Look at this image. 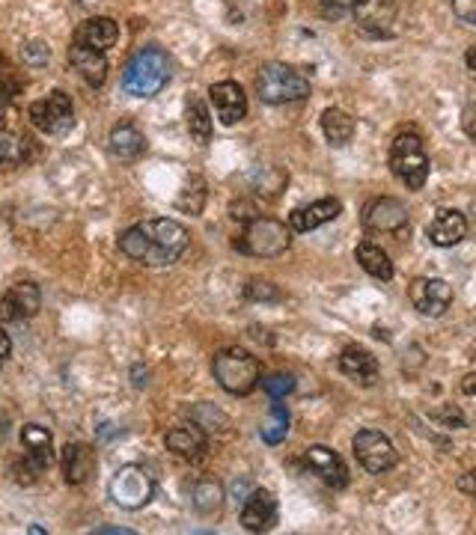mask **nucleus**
Masks as SVG:
<instances>
[{
  "label": "nucleus",
  "instance_id": "nucleus-38",
  "mask_svg": "<svg viewBox=\"0 0 476 535\" xmlns=\"http://www.w3.org/2000/svg\"><path fill=\"white\" fill-rule=\"evenodd\" d=\"M322 6L328 9V15H340V12L352 9V6H355V0H322Z\"/></svg>",
  "mask_w": 476,
  "mask_h": 535
},
{
  "label": "nucleus",
  "instance_id": "nucleus-28",
  "mask_svg": "<svg viewBox=\"0 0 476 535\" xmlns=\"http://www.w3.org/2000/svg\"><path fill=\"white\" fill-rule=\"evenodd\" d=\"M191 503H194V509H197L200 515L212 518V515H218V512L224 509V488H221L215 479H203V482L194 485Z\"/></svg>",
  "mask_w": 476,
  "mask_h": 535
},
{
  "label": "nucleus",
  "instance_id": "nucleus-44",
  "mask_svg": "<svg viewBox=\"0 0 476 535\" xmlns=\"http://www.w3.org/2000/svg\"><path fill=\"white\" fill-rule=\"evenodd\" d=\"M474 381H476V375L471 372V375L465 378V393H468V396H474Z\"/></svg>",
  "mask_w": 476,
  "mask_h": 535
},
{
  "label": "nucleus",
  "instance_id": "nucleus-31",
  "mask_svg": "<svg viewBox=\"0 0 476 535\" xmlns=\"http://www.w3.org/2000/svg\"><path fill=\"white\" fill-rule=\"evenodd\" d=\"M188 131L200 146L212 140V116L200 99H188Z\"/></svg>",
  "mask_w": 476,
  "mask_h": 535
},
{
  "label": "nucleus",
  "instance_id": "nucleus-7",
  "mask_svg": "<svg viewBox=\"0 0 476 535\" xmlns=\"http://www.w3.org/2000/svg\"><path fill=\"white\" fill-rule=\"evenodd\" d=\"M108 494H111V500L117 503L119 509L137 512V509H143V506L152 503V497H155V479L140 464H125V467H119L117 473H114V479L108 485Z\"/></svg>",
  "mask_w": 476,
  "mask_h": 535
},
{
  "label": "nucleus",
  "instance_id": "nucleus-46",
  "mask_svg": "<svg viewBox=\"0 0 476 535\" xmlns=\"http://www.w3.org/2000/svg\"><path fill=\"white\" fill-rule=\"evenodd\" d=\"M0 366H3V363H0Z\"/></svg>",
  "mask_w": 476,
  "mask_h": 535
},
{
  "label": "nucleus",
  "instance_id": "nucleus-5",
  "mask_svg": "<svg viewBox=\"0 0 476 535\" xmlns=\"http://www.w3.org/2000/svg\"><path fill=\"white\" fill-rule=\"evenodd\" d=\"M256 93L265 105H289L310 96V81L286 63H265L256 75Z\"/></svg>",
  "mask_w": 476,
  "mask_h": 535
},
{
  "label": "nucleus",
  "instance_id": "nucleus-11",
  "mask_svg": "<svg viewBox=\"0 0 476 535\" xmlns=\"http://www.w3.org/2000/svg\"><path fill=\"white\" fill-rule=\"evenodd\" d=\"M408 298L420 316L441 319L453 304V286L441 277H417L408 289Z\"/></svg>",
  "mask_w": 476,
  "mask_h": 535
},
{
  "label": "nucleus",
  "instance_id": "nucleus-40",
  "mask_svg": "<svg viewBox=\"0 0 476 535\" xmlns=\"http://www.w3.org/2000/svg\"><path fill=\"white\" fill-rule=\"evenodd\" d=\"M465 134H468V137H474V107H468V110H465Z\"/></svg>",
  "mask_w": 476,
  "mask_h": 535
},
{
  "label": "nucleus",
  "instance_id": "nucleus-15",
  "mask_svg": "<svg viewBox=\"0 0 476 535\" xmlns=\"http://www.w3.org/2000/svg\"><path fill=\"white\" fill-rule=\"evenodd\" d=\"M304 458H307V467L328 485V488H346L349 485V467H346V461L334 452V449H328V446H310L307 452H304Z\"/></svg>",
  "mask_w": 476,
  "mask_h": 535
},
{
  "label": "nucleus",
  "instance_id": "nucleus-23",
  "mask_svg": "<svg viewBox=\"0 0 476 535\" xmlns=\"http://www.w3.org/2000/svg\"><path fill=\"white\" fill-rule=\"evenodd\" d=\"M69 63L72 69L90 84V87H102L105 78H108V57L105 51H96V48H84V45H75L69 48Z\"/></svg>",
  "mask_w": 476,
  "mask_h": 535
},
{
  "label": "nucleus",
  "instance_id": "nucleus-13",
  "mask_svg": "<svg viewBox=\"0 0 476 535\" xmlns=\"http://www.w3.org/2000/svg\"><path fill=\"white\" fill-rule=\"evenodd\" d=\"M355 24L366 36H390L396 21V0H355Z\"/></svg>",
  "mask_w": 476,
  "mask_h": 535
},
{
  "label": "nucleus",
  "instance_id": "nucleus-37",
  "mask_svg": "<svg viewBox=\"0 0 476 535\" xmlns=\"http://www.w3.org/2000/svg\"><path fill=\"white\" fill-rule=\"evenodd\" d=\"M453 15L462 24H476V0H453Z\"/></svg>",
  "mask_w": 476,
  "mask_h": 535
},
{
  "label": "nucleus",
  "instance_id": "nucleus-22",
  "mask_svg": "<svg viewBox=\"0 0 476 535\" xmlns=\"http://www.w3.org/2000/svg\"><path fill=\"white\" fill-rule=\"evenodd\" d=\"M117 39H119L117 21H114V18H105V15L87 18V21L75 30V36H72L75 45L96 48V51H108V48H114Z\"/></svg>",
  "mask_w": 476,
  "mask_h": 535
},
{
  "label": "nucleus",
  "instance_id": "nucleus-36",
  "mask_svg": "<svg viewBox=\"0 0 476 535\" xmlns=\"http://www.w3.org/2000/svg\"><path fill=\"white\" fill-rule=\"evenodd\" d=\"M244 298H250V301H280V292L268 280H250L247 289H244Z\"/></svg>",
  "mask_w": 476,
  "mask_h": 535
},
{
  "label": "nucleus",
  "instance_id": "nucleus-4",
  "mask_svg": "<svg viewBox=\"0 0 476 535\" xmlns=\"http://www.w3.org/2000/svg\"><path fill=\"white\" fill-rule=\"evenodd\" d=\"M390 170L411 191H420L426 185L432 164H429L423 137L417 131H402L393 140V146H390Z\"/></svg>",
  "mask_w": 476,
  "mask_h": 535
},
{
  "label": "nucleus",
  "instance_id": "nucleus-8",
  "mask_svg": "<svg viewBox=\"0 0 476 535\" xmlns=\"http://www.w3.org/2000/svg\"><path fill=\"white\" fill-rule=\"evenodd\" d=\"M21 443H24V461L12 467L15 479L30 485L36 482L51 464H54V446H51V431L36 423L21 428Z\"/></svg>",
  "mask_w": 476,
  "mask_h": 535
},
{
  "label": "nucleus",
  "instance_id": "nucleus-10",
  "mask_svg": "<svg viewBox=\"0 0 476 535\" xmlns=\"http://www.w3.org/2000/svg\"><path fill=\"white\" fill-rule=\"evenodd\" d=\"M352 446H355V458L360 461V467L369 470V473H375V476L393 470L396 461H399L396 446L390 443V437L381 434V431H375V428H363V431H357Z\"/></svg>",
  "mask_w": 476,
  "mask_h": 535
},
{
  "label": "nucleus",
  "instance_id": "nucleus-32",
  "mask_svg": "<svg viewBox=\"0 0 476 535\" xmlns=\"http://www.w3.org/2000/svg\"><path fill=\"white\" fill-rule=\"evenodd\" d=\"M203 206H206V182H203L200 176H194V179L185 185V191L179 194L176 209L188 214H200L203 212Z\"/></svg>",
  "mask_w": 476,
  "mask_h": 535
},
{
  "label": "nucleus",
  "instance_id": "nucleus-17",
  "mask_svg": "<svg viewBox=\"0 0 476 535\" xmlns=\"http://www.w3.org/2000/svg\"><path fill=\"white\" fill-rule=\"evenodd\" d=\"M60 467H63L66 485H84V482H90V476L96 473L99 458H96L93 446H87V443H69V446L60 452Z\"/></svg>",
  "mask_w": 476,
  "mask_h": 535
},
{
  "label": "nucleus",
  "instance_id": "nucleus-42",
  "mask_svg": "<svg viewBox=\"0 0 476 535\" xmlns=\"http://www.w3.org/2000/svg\"><path fill=\"white\" fill-rule=\"evenodd\" d=\"M6 105H9V90H6L3 81H0V116L6 113Z\"/></svg>",
  "mask_w": 476,
  "mask_h": 535
},
{
  "label": "nucleus",
  "instance_id": "nucleus-41",
  "mask_svg": "<svg viewBox=\"0 0 476 535\" xmlns=\"http://www.w3.org/2000/svg\"><path fill=\"white\" fill-rule=\"evenodd\" d=\"M96 533H108V535H131V530H125V527H96Z\"/></svg>",
  "mask_w": 476,
  "mask_h": 535
},
{
  "label": "nucleus",
  "instance_id": "nucleus-12",
  "mask_svg": "<svg viewBox=\"0 0 476 535\" xmlns=\"http://www.w3.org/2000/svg\"><path fill=\"white\" fill-rule=\"evenodd\" d=\"M360 223L366 232H375V235H396L408 226V209L405 203L393 200V197H378V200H369L360 212Z\"/></svg>",
  "mask_w": 476,
  "mask_h": 535
},
{
  "label": "nucleus",
  "instance_id": "nucleus-29",
  "mask_svg": "<svg viewBox=\"0 0 476 535\" xmlns=\"http://www.w3.org/2000/svg\"><path fill=\"white\" fill-rule=\"evenodd\" d=\"M250 185H253V191L256 194H262V197H277L280 194V188L289 182V176L280 170V167H256V170H250Z\"/></svg>",
  "mask_w": 476,
  "mask_h": 535
},
{
  "label": "nucleus",
  "instance_id": "nucleus-16",
  "mask_svg": "<svg viewBox=\"0 0 476 535\" xmlns=\"http://www.w3.org/2000/svg\"><path fill=\"white\" fill-rule=\"evenodd\" d=\"M42 307L39 286L33 283H18L0 298V319L3 321H24L33 319Z\"/></svg>",
  "mask_w": 476,
  "mask_h": 535
},
{
  "label": "nucleus",
  "instance_id": "nucleus-18",
  "mask_svg": "<svg viewBox=\"0 0 476 535\" xmlns=\"http://www.w3.org/2000/svg\"><path fill=\"white\" fill-rule=\"evenodd\" d=\"M209 99H212V105L218 110V119L224 125H236V122H241L247 116V96H244V90L238 87L236 81H218V84H212Z\"/></svg>",
  "mask_w": 476,
  "mask_h": 535
},
{
  "label": "nucleus",
  "instance_id": "nucleus-30",
  "mask_svg": "<svg viewBox=\"0 0 476 535\" xmlns=\"http://www.w3.org/2000/svg\"><path fill=\"white\" fill-rule=\"evenodd\" d=\"M289 411H286V405H280V402H274L271 405V414H268V420L262 423L259 428V434H262V440L268 443V446H277V443H283L286 440V434H289Z\"/></svg>",
  "mask_w": 476,
  "mask_h": 535
},
{
  "label": "nucleus",
  "instance_id": "nucleus-1",
  "mask_svg": "<svg viewBox=\"0 0 476 535\" xmlns=\"http://www.w3.org/2000/svg\"><path fill=\"white\" fill-rule=\"evenodd\" d=\"M188 241H191V235L179 220L152 217V220H143V223L125 229L119 235V250L137 265L164 268V265L179 262V256L188 250Z\"/></svg>",
  "mask_w": 476,
  "mask_h": 535
},
{
  "label": "nucleus",
  "instance_id": "nucleus-45",
  "mask_svg": "<svg viewBox=\"0 0 476 535\" xmlns=\"http://www.w3.org/2000/svg\"><path fill=\"white\" fill-rule=\"evenodd\" d=\"M474 48H468V69H474Z\"/></svg>",
  "mask_w": 476,
  "mask_h": 535
},
{
  "label": "nucleus",
  "instance_id": "nucleus-43",
  "mask_svg": "<svg viewBox=\"0 0 476 535\" xmlns=\"http://www.w3.org/2000/svg\"><path fill=\"white\" fill-rule=\"evenodd\" d=\"M459 488H462V491H468V494H474V476H471V473H465V479L459 482Z\"/></svg>",
  "mask_w": 476,
  "mask_h": 535
},
{
  "label": "nucleus",
  "instance_id": "nucleus-14",
  "mask_svg": "<svg viewBox=\"0 0 476 535\" xmlns=\"http://www.w3.org/2000/svg\"><path fill=\"white\" fill-rule=\"evenodd\" d=\"M277 524V497L265 488L247 494L241 506V527L247 533H268Z\"/></svg>",
  "mask_w": 476,
  "mask_h": 535
},
{
  "label": "nucleus",
  "instance_id": "nucleus-35",
  "mask_svg": "<svg viewBox=\"0 0 476 535\" xmlns=\"http://www.w3.org/2000/svg\"><path fill=\"white\" fill-rule=\"evenodd\" d=\"M21 60L27 63V66H45L48 60H51V48L45 45V42H39V39H33V42H27L24 48H21Z\"/></svg>",
  "mask_w": 476,
  "mask_h": 535
},
{
  "label": "nucleus",
  "instance_id": "nucleus-3",
  "mask_svg": "<svg viewBox=\"0 0 476 535\" xmlns=\"http://www.w3.org/2000/svg\"><path fill=\"white\" fill-rule=\"evenodd\" d=\"M292 244V229L274 217H250L238 235L236 247L247 256H256V259H274V256H283Z\"/></svg>",
  "mask_w": 476,
  "mask_h": 535
},
{
  "label": "nucleus",
  "instance_id": "nucleus-39",
  "mask_svg": "<svg viewBox=\"0 0 476 535\" xmlns=\"http://www.w3.org/2000/svg\"><path fill=\"white\" fill-rule=\"evenodd\" d=\"M9 351H12V339H9V336H6V330L0 327V363L9 357Z\"/></svg>",
  "mask_w": 476,
  "mask_h": 535
},
{
  "label": "nucleus",
  "instance_id": "nucleus-34",
  "mask_svg": "<svg viewBox=\"0 0 476 535\" xmlns=\"http://www.w3.org/2000/svg\"><path fill=\"white\" fill-rule=\"evenodd\" d=\"M262 390H265L274 402H280V399H286V396L295 390V378H292V375H283V372L268 375V378L262 381Z\"/></svg>",
  "mask_w": 476,
  "mask_h": 535
},
{
  "label": "nucleus",
  "instance_id": "nucleus-19",
  "mask_svg": "<svg viewBox=\"0 0 476 535\" xmlns=\"http://www.w3.org/2000/svg\"><path fill=\"white\" fill-rule=\"evenodd\" d=\"M426 235L435 247H456L468 235V217L459 209H441L426 226Z\"/></svg>",
  "mask_w": 476,
  "mask_h": 535
},
{
  "label": "nucleus",
  "instance_id": "nucleus-27",
  "mask_svg": "<svg viewBox=\"0 0 476 535\" xmlns=\"http://www.w3.org/2000/svg\"><path fill=\"white\" fill-rule=\"evenodd\" d=\"M322 131H325V137H328L331 146H346V143H352L357 125L346 110L328 107V110L322 113Z\"/></svg>",
  "mask_w": 476,
  "mask_h": 535
},
{
  "label": "nucleus",
  "instance_id": "nucleus-33",
  "mask_svg": "<svg viewBox=\"0 0 476 535\" xmlns=\"http://www.w3.org/2000/svg\"><path fill=\"white\" fill-rule=\"evenodd\" d=\"M30 140H18L12 134H0V167L3 164H18L24 161V149Z\"/></svg>",
  "mask_w": 476,
  "mask_h": 535
},
{
  "label": "nucleus",
  "instance_id": "nucleus-25",
  "mask_svg": "<svg viewBox=\"0 0 476 535\" xmlns=\"http://www.w3.org/2000/svg\"><path fill=\"white\" fill-rule=\"evenodd\" d=\"M108 149L119 161H134L146 152V137L131 122H119L108 134Z\"/></svg>",
  "mask_w": 476,
  "mask_h": 535
},
{
  "label": "nucleus",
  "instance_id": "nucleus-26",
  "mask_svg": "<svg viewBox=\"0 0 476 535\" xmlns=\"http://www.w3.org/2000/svg\"><path fill=\"white\" fill-rule=\"evenodd\" d=\"M355 259L357 265H360L369 277H375V280H381V283L393 280V262H390V256H387L378 244L360 241L355 247Z\"/></svg>",
  "mask_w": 476,
  "mask_h": 535
},
{
  "label": "nucleus",
  "instance_id": "nucleus-21",
  "mask_svg": "<svg viewBox=\"0 0 476 535\" xmlns=\"http://www.w3.org/2000/svg\"><path fill=\"white\" fill-rule=\"evenodd\" d=\"M340 212H343V203L337 197H325V200H316V203H310L304 209H295V212L289 214V229H295V232H313V229L337 220Z\"/></svg>",
  "mask_w": 476,
  "mask_h": 535
},
{
  "label": "nucleus",
  "instance_id": "nucleus-6",
  "mask_svg": "<svg viewBox=\"0 0 476 535\" xmlns=\"http://www.w3.org/2000/svg\"><path fill=\"white\" fill-rule=\"evenodd\" d=\"M215 381L230 393V396H247L259 384V360L244 351V348H224L212 360Z\"/></svg>",
  "mask_w": 476,
  "mask_h": 535
},
{
  "label": "nucleus",
  "instance_id": "nucleus-9",
  "mask_svg": "<svg viewBox=\"0 0 476 535\" xmlns=\"http://www.w3.org/2000/svg\"><path fill=\"white\" fill-rule=\"evenodd\" d=\"M27 116L48 137H60V134L72 131V125H75V107H72V99L63 90H54L48 99L33 102L30 110H27Z\"/></svg>",
  "mask_w": 476,
  "mask_h": 535
},
{
  "label": "nucleus",
  "instance_id": "nucleus-24",
  "mask_svg": "<svg viewBox=\"0 0 476 535\" xmlns=\"http://www.w3.org/2000/svg\"><path fill=\"white\" fill-rule=\"evenodd\" d=\"M340 369L346 378H352L360 387H372L378 381V360L372 357V351L360 348V345H349L340 354Z\"/></svg>",
  "mask_w": 476,
  "mask_h": 535
},
{
  "label": "nucleus",
  "instance_id": "nucleus-2",
  "mask_svg": "<svg viewBox=\"0 0 476 535\" xmlns=\"http://www.w3.org/2000/svg\"><path fill=\"white\" fill-rule=\"evenodd\" d=\"M170 81V60L161 48H140L122 69V90L134 99L158 96Z\"/></svg>",
  "mask_w": 476,
  "mask_h": 535
},
{
  "label": "nucleus",
  "instance_id": "nucleus-20",
  "mask_svg": "<svg viewBox=\"0 0 476 535\" xmlns=\"http://www.w3.org/2000/svg\"><path fill=\"white\" fill-rule=\"evenodd\" d=\"M164 443H167L170 452H176V455L185 458V461H200V458L206 455V449H209L206 431H203V426H197V423L170 428V431L164 434Z\"/></svg>",
  "mask_w": 476,
  "mask_h": 535
}]
</instances>
